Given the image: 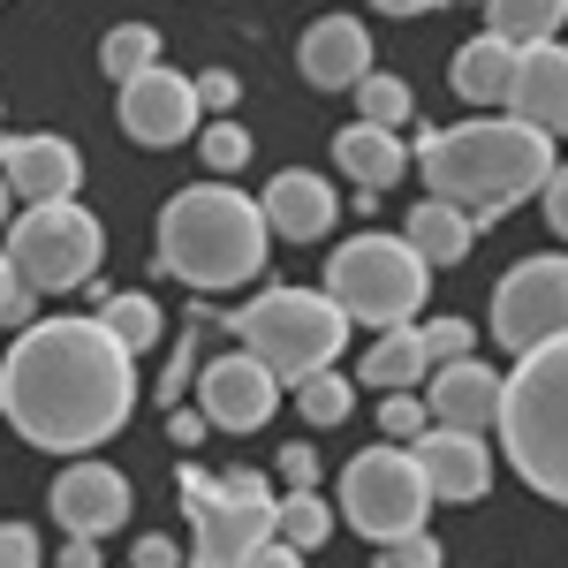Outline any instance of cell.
<instances>
[{
    "label": "cell",
    "instance_id": "obj_29",
    "mask_svg": "<svg viewBox=\"0 0 568 568\" xmlns=\"http://www.w3.org/2000/svg\"><path fill=\"white\" fill-rule=\"evenodd\" d=\"M356 106H364L356 122H372V130H402V122H409V84L387 77V69H372V77L356 84Z\"/></svg>",
    "mask_w": 568,
    "mask_h": 568
},
{
    "label": "cell",
    "instance_id": "obj_40",
    "mask_svg": "<svg viewBox=\"0 0 568 568\" xmlns=\"http://www.w3.org/2000/svg\"><path fill=\"white\" fill-rule=\"evenodd\" d=\"M168 439H175V447H197V439H205V417H197V409H168Z\"/></svg>",
    "mask_w": 568,
    "mask_h": 568
},
{
    "label": "cell",
    "instance_id": "obj_28",
    "mask_svg": "<svg viewBox=\"0 0 568 568\" xmlns=\"http://www.w3.org/2000/svg\"><path fill=\"white\" fill-rule=\"evenodd\" d=\"M296 402H304V425L326 433V425H342L356 409V379H342L334 364H326V372H304V379H296Z\"/></svg>",
    "mask_w": 568,
    "mask_h": 568
},
{
    "label": "cell",
    "instance_id": "obj_15",
    "mask_svg": "<svg viewBox=\"0 0 568 568\" xmlns=\"http://www.w3.org/2000/svg\"><path fill=\"white\" fill-rule=\"evenodd\" d=\"M409 455H417V470H425V485H433V500H478L485 485H493V447H485L478 433L433 425Z\"/></svg>",
    "mask_w": 568,
    "mask_h": 568
},
{
    "label": "cell",
    "instance_id": "obj_6",
    "mask_svg": "<svg viewBox=\"0 0 568 568\" xmlns=\"http://www.w3.org/2000/svg\"><path fill=\"white\" fill-rule=\"evenodd\" d=\"M182 508H190V568H243L273 538V485L258 470H182Z\"/></svg>",
    "mask_w": 568,
    "mask_h": 568
},
{
    "label": "cell",
    "instance_id": "obj_20",
    "mask_svg": "<svg viewBox=\"0 0 568 568\" xmlns=\"http://www.w3.org/2000/svg\"><path fill=\"white\" fill-rule=\"evenodd\" d=\"M334 160H342V175H349L356 190H387V182H402V168H409V144L394 130L349 122V130L334 136Z\"/></svg>",
    "mask_w": 568,
    "mask_h": 568
},
{
    "label": "cell",
    "instance_id": "obj_27",
    "mask_svg": "<svg viewBox=\"0 0 568 568\" xmlns=\"http://www.w3.org/2000/svg\"><path fill=\"white\" fill-rule=\"evenodd\" d=\"M99 326L136 356V349H152V342H160V326H168V318H160L152 296H106V304H99Z\"/></svg>",
    "mask_w": 568,
    "mask_h": 568
},
{
    "label": "cell",
    "instance_id": "obj_4",
    "mask_svg": "<svg viewBox=\"0 0 568 568\" xmlns=\"http://www.w3.org/2000/svg\"><path fill=\"white\" fill-rule=\"evenodd\" d=\"M500 447L524 470L530 493L568 508V342L530 349L508 379H500Z\"/></svg>",
    "mask_w": 568,
    "mask_h": 568
},
{
    "label": "cell",
    "instance_id": "obj_44",
    "mask_svg": "<svg viewBox=\"0 0 568 568\" xmlns=\"http://www.w3.org/2000/svg\"><path fill=\"white\" fill-rule=\"evenodd\" d=\"M372 8H387V16H425V8H439V0H372Z\"/></svg>",
    "mask_w": 568,
    "mask_h": 568
},
{
    "label": "cell",
    "instance_id": "obj_14",
    "mask_svg": "<svg viewBox=\"0 0 568 568\" xmlns=\"http://www.w3.org/2000/svg\"><path fill=\"white\" fill-rule=\"evenodd\" d=\"M0 182L16 190V197H31V205H61V197H77V182H84V160H77V144L69 136H8L0 144Z\"/></svg>",
    "mask_w": 568,
    "mask_h": 568
},
{
    "label": "cell",
    "instance_id": "obj_21",
    "mask_svg": "<svg viewBox=\"0 0 568 568\" xmlns=\"http://www.w3.org/2000/svg\"><path fill=\"white\" fill-rule=\"evenodd\" d=\"M425 372H433V349H425V326H387L379 342H372V356H364V379L356 387H425Z\"/></svg>",
    "mask_w": 568,
    "mask_h": 568
},
{
    "label": "cell",
    "instance_id": "obj_1",
    "mask_svg": "<svg viewBox=\"0 0 568 568\" xmlns=\"http://www.w3.org/2000/svg\"><path fill=\"white\" fill-rule=\"evenodd\" d=\"M136 409V356L99 318H45L23 326L0 364V417L31 447L84 455L114 439Z\"/></svg>",
    "mask_w": 568,
    "mask_h": 568
},
{
    "label": "cell",
    "instance_id": "obj_41",
    "mask_svg": "<svg viewBox=\"0 0 568 568\" xmlns=\"http://www.w3.org/2000/svg\"><path fill=\"white\" fill-rule=\"evenodd\" d=\"M243 568H304V554H296V546H281V538H265V546H258Z\"/></svg>",
    "mask_w": 568,
    "mask_h": 568
},
{
    "label": "cell",
    "instance_id": "obj_16",
    "mask_svg": "<svg viewBox=\"0 0 568 568\" xmlns=\"http://www.w3.org/2000/svg\"><path fill=\"white\" fill-rule=\"evenodd\" d=\"M508 114L538 136H568V45H530V53H516Z\"/></svg>",
    "mask_w": 568,
    "mask_h": 568
},
{
    "label": "cell",
    "instance_id": "obj_22",
    "mask_svg": "<svg viewBox=\"0 0 568 568\" xmlns=\"http://www.w3.org/2000/svg\"><path fill=\"white\" fill-rule=\"evenodd\" d=\"M470 235H478V220L463 213V205H447V197H425V205H409V251L425 265H455L463 251H470Z\"/></svg>",
    "mask_w": 568,
    "mask_h": 568
},
{
    "label": "cell",
    "instance_id": "obj_17",
    "mask_svg": "<svg viewBox=\"0 0 568 568\" xmlns=\"http://www.w3.org/2000/svg\"><path fill=\"white\" fill-rule=\"evenodd\" d=\"M296 61H304V77L318 91H356L372 77V31L356 23V16H318L296 45Z\"/></svg>",
    "mask_w": 568,
    "mask_h": 568
},
{
    "label": "cell",
    "instance_id": "obj_11",
    "mask_svg": "<svg viewBox=\"0 0 568 568\" xmlns=\"http://www.w3.org/2000/svg\"><path fill=\"white\" fill-rule=\"evenodd\" d=\"M273 409H281V379L251 349H227L197 372V417L220 433H258Z\"/></svg>",
    "mask_w": 568,
    "mask_h": 568
},
{
    "label": "cell",
    "instance_id": "obj_34",
    "mask_svg": "<svg viewBox=\"0 0 568 568\" xmlns=\"http://www.w3.org/2000/svg\"><path fill=\"white\" fill-rule=\"evenodd\" d=\"M0 568H39V530L31 524H0Z\"/></svg>",
    "mask_w": 568,
    "mask_h": 568
},
{
    "label": "cell",
    "instance_id": "obj_32",
    "mask_svg": "<svg viewBox=\"0 0 568 568\" xmlns=\"http://www.w3.org/2000/svg\"><path fill=\"white\" fill-rule=\"evenodd\" d=\"M379 433L387 439H425L433 433V425H425V402H417V394H387V402H379Z\"/></svg>",
    "mask_w": 568,
    "mask_h": 568
},
{
    "label": "cell",
    "instance_id": "obj_12",
    "mask_svg": "<svg viewBox=\"0 0 568 568\" xmlns=\"http://www.w3.org/2000/svg\"><path fill=\"white\" fill-rule=\"evenodd\" d=\"M53 524L69 530V538H106V530H122L130 516V478L122 470H106V463H69L61 478H53Z\"/></svg>",
    "mask_w": 568,
    "mask_h": 568
},
{
    "label": "cell",
    "instance_id": "obj_33",
    "mask_svg": "<svg viewBox=\"0 0 568 568\" xmlns=\"http://www.w3.org/2000/svg\"><path fill=\"white\" fill-rule=\"evenodd\" d=\"M470 342H478V326H470V318H433V326H425V349H433V364L470 356Z\"/></svg>",
    "mask_w": 568,
    "mask_h": 568
},
{
    "label": "cell",
    "instance_id": "obj_8",
    "mask_svg": "<svg viewBox=\"0 0 568 568\" xmlns=\"http://www.w3.org/2000/svg\"><path fill=\"white\" fill-rule=\"evenodd\" d=\"M99 251H106V235H99V220L84 205H31V213L8 227V265H16V281L31 288V296H69V288H84L91 273H99Z\"/></svg>",
    "mask_w": 568,
    "mask_h": 568
},
{
    "label": "cell",
    "instance_id": "obj_39",
    "mask_svg": "<svg viewBox=\"0 0 568 568\" xmlns=\"http://www.w3.org/2000/svg\"><path fill=\"white\" fill-rule=\"evenodd\" d=\"M190 91H197V106H235V77H227V69H205V77H190Z\"/></svg>",
    "mask_w": 568,
    "mask_h": 568
},
{
    "label": "cell",
    "instance_id": "obj_23",
    "mask_svg": "<svg viewBox=\"0 0 568 568\" xmlns=\"http://www.w3.org/2000/svg\"><path fill=\"white\" fill-rule=\"evenodd\" d=\"M455 91H463L470 106H508V91H516V45L470 39L455 53Z\"/></svg>",
    "mask_w": 568,
    "mask_h": 568
},
{
    "label": "cell",
    "instance_id": "obj_43",
    "mask_svg": "<svg viewBox=\"0 0 568 568\" xmlns=\"http://www.w3.org/2000/svg\"><path fill=\"white\" fill-rule=\"evenodd\" d=\"M61 568H99V538H69L61 546Z\"/></svg>",
    "mask_w": 568,
    "mask_h": 568
},
{
    "label": "cell",
    "instance_id": "obj_45",
    "mask_svg": "<svg viewBox=\"0 0 568 568\" xmlns=\"http://www.w3.org/2000/svg\"><path fill=\"white\" fill-rule=\"evenodd\" d=\"M8 197H16V190H8V182H0V220H8Z\"/></svg>",
    "mask_w": 568,
    "mask_h": 568
},
{
    "label": "cell",
    "instance_id": "obj_7",
    "mask_svg": "<svg viewBox=\"0 0 568 568\" xmlns=\"http://www.w3.org/2000/svg\"><path fill=\"white\" fill-rule=\"evenodd\" d=\"M425 281H433V265L417 258L402 235H356L326 265L334 311L342 318H364V326H409L425 311Z\"/></svg>",
    "mask_w": 568,
    "mask_h": 568
},
{
    "label": "cell",
    "instance_id": "obj_31",
    "mask_svg": "<svg viewBox=\"0 0 568 568\" xmlns=\"http://www.w3.org/2000/svg\"><path fill=\"white\" fill-rule=\"evenodd\" d=\"M197 152H205V168H220V175H235V168H243V160H251L258 144H251V130H243V122H213Z\"/></svg>",
    "mask_w": 568,
    "mask_h": 568
},
{
    "label": "cell",
    "instance_id": "obj_36",
    "mask_svg": "<svg viewBox=\"0 0 568 568\" xmlns=\"http://www.w3.org/2000/svg\"><path fill=\"white\" fill-rule=\"evenodd\" d=\"M281 478H288V493H311L318 485V447H304V439L281 447Z\"/></svg>",
    "mask_w": 568,
    "mask_h": 568
},
{
    "label": "cell",
    "instance_id": "obj_19",
    "mask_svg": "<svg viewBox=\"0 0 568 568\" xmlns=\"http://www.w3.org/2000/svg\"><path fill=\"white\" fill-rule=\"evenodd\" d=\"M258 213H265V235H288V243H318L326 227H334V190L318 175H304V168H288V175H273L265 182V197H258Z\"/></svg>",
    "mask_w": 568,
    "mask_h": 568
},
{
    "label": "cell",
    "instance_id": "obj_35",
    "mask_svg": "<svg viewBox=\"0 0 568 568\" xmlns=\"http://www.w3.org/2000/svg\"><path fill=\"white\" fill-rule=\"evenodd\" d=\"M23 318H31V288L16 281V265L0 251V326H23Z\"/></svg>",
    "mask_w": 568,
    "mask_h": 568
},
{
    "label": "cell",
    "instance_id": "obj_3",
    "mask_svg": "<svg viewBox=\"0 0 568 568\" xmlns=\"http://www.w3.org/2000/svg\"><path fill=\"white\" fill-rule=\"evenodd\" d=\"M265 213L227 190V182H205V190H175L160 205V273H175L190 288H243L265 273Z\"/></svg>",
    "mask_w": 568,
    "mask_h": 568
},
{
    "label": "cell",
    "instance_id": "obj_2",
    "mask_svg": "<svg viewBox=\"0 0 568 568\" xmlns=\"http://www.w3.org/2000/svg\"><path fill=\"white\" fill-rule=\"evenodd\" d=\"M546 182H554V144L538 130H524L516 114L508 122L478 114V122H455V130H425V190L463 205L478 227L516 213Z\"/></svg>",
    "mask_w": 568,
    "mask_h": 568
},
{
    "label": "cell",
    "instance_id": "obj_5",
    "mask_svg": "<svg viewBox=\"0 0 568 568\" xmlns=\"http://www.w3.org/2000/svg\"><path fill=\"white\" fill-rule=\"evenodd\" d=\"M235 342L258 356L273 379H304V372H326L342 342H349V318L334 311V296H311V288H265L258 304H243L235 318Z\"/></svg>",
    "mask_w": 568,
    "mask_h": 568
},
{
    "label": "cell",
    "instance_id": "obj_26",
    "mask_svg": "<svg viewBox=\"0 0 568 568\" xmlns=\"http://www.w3.org/2000/svg\"><path fill=\"white\" fill-rule=\"evenodd\" d=\"M326 530H334V508H326L318 493H288V500H273V538H281V546L311 554V546H326Z\"/></svg>",
    "mask_w": 568,
    "mask_h": 568
},
{
    "label": "cell",
    "instance_id": "obj_13",
    "mask_svg": "<svg viewBox=\"0 0 568 568\" xmlns=\"http://www.w3.org/2000/svg\"><path fill=\"white\" fill-rule=\"evenodd\" d=\"M122 130L136 136V144H182V136L197 130V91H190V77H175V69H144L136 84H122Z\"/></svg>",
    "mask_w": 568,
    "mask_h": 568
},
{
    "label": "cell",
    "instance_id": "obj_38",
    "mask_svg": "<svg viewBox=\"0 0 568 568\" xmlns=\"http://www.w3.org/2000/svg\"><path fill=\"white\" fill-rule=\"evenodd\" d=\"M130 568H182V546H175V538H160V530H152V538H136Z\"/></svg>",
    "mask_w": 568,
    "mask_h": 568
},
{
    "label": "cell",
    "instance_id": "obj_24",
    "mask_svg": "<svg viewBox=\"0 0 568 568\" xmlns=\"http://www.w3.org/2000/svg\"><path fill=\"white\" fill-rule=\"evenodd\" d=\"M561 23H568V0H485V39L516 45V53L554 45Z\"/></svg>",
    "mask_w": 568,
    "mask_h": 568
},
{
    "label": "cell",
    "instance_id": "obj_10",
    "mask_svg": "<svg viewBox=\"0 0 568 568\" xmlns=\"http://www.w3.org/2000/svg\"><path fill=\"white\" fill-rule=\"evenodd\" d=\"M493 342L516 356L568 342V258H524L493 288Z\"/></svg>",
    "mask_w": 568,
    "mask_h": 568
},
{
    "label": "cell",
    "instance_id": "obj_9",
    "mask_svg": "<svg viewBox=\"0 0 568 568\" xmlns=\"http://www.w3.org/2000/svg\"><path fill=\"white\" fill-rule=\"evenodd\" d=\"M372 546H394V538H417L425 530V508H433V485L417 470L409 447H364L349 470H342V500H334Z\"/></svg>",
    "mask_w": 568,
    "mask_h": 568
},
{
    "label": "cell",
    "instance_id": "obj_37",
    "mask_svg": "<svg viewBox=\"0 0 568 568\" xmlns=\"http://www.w3.org/2000/svg\"><path fill=\"white\" fill-rule=\"evenodd\" d=\"M387 568H439V546L417 530V538H394L387 546Z\"/></svg>",
    "mask_w": 568,
    "mask_h": 568
},
{
    "label": "cell",
    "instance_id": "obj_30",
    "mask_svg": "<svg viewBox=\"0 0 568 568\" xmlns=\"http://www.w3.org/2000/svg\"><path fill=\"white\" fill-rule=\"evenodd\" d=\"M213 326H220V318H205V311H197V318L182 326V349L168 356V379H160V402H168V409H182V387L197 379V342H205Z\"/></svg>",
    "mask_w": 568,
    "mask_h": 568
},
{
    "label": "cell",
    "instance_id": "obj_25",
    "mask_svg": "<svg viewBox=\"0 0 568 568\" xmlns=\"http://www.w3.org/2000/svg\"><path fill=\"white\" fill-rule=\"evenodd\" d=\"M99 69H106L114 84H136L144 69H160V31H152V23H114V31L99 39Z\"/></svg>",
    "mask_w": 568,
    "mask_h": 568
},
{
    "label": "cell",
    "instance_id": "obj_42",
    "mask_svg": "<svg viewBox=\"0 0 568 568\" xmlns=\"http://www.w3.org/2000/svg\"><path fill=\"white\" fill-rule=\"evenodd\" d=\"M546 213H554V227L568 235V168H554V182H546Z\"/></svg>",
    "mask_w": 568,
    "mask_h": 568
},
{
    "label": "cell",
    "instance_id": "obj_18",
    "mask_svg": "<svg viewBox=\"0 0 568 568\" xmlns=\"http://www.w3.org/2000/svg\"><path fill=\"white\" fill-rule=\"evenodd\" d=\"M433 417L455 425V433H493L500 425V372L478 364V356H455V364H433Z\"/></svg>",
    "mask_w": 568,
    "mask_h": 568
}]
</instances>
